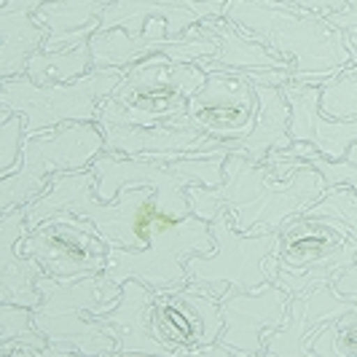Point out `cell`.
<instances>
[{"label": "cell", "mask_w": 357, "mask_h": 357, "mask_svg": "<svg viewBox=\"0 0 357 357\" xmlns=\"http://www.w3.org/2000/svg\"><path fill=\"white\" fill-rule=\"evenodd\" d=\"M151 298L153 287L145 285L143 280H126L121 285V298L100 322L119 341V355H161L169 352L161 347L153 331H151Z\"/></svg>", "instance_id": "20"}, {"label": "cell", "mask_w": 357, "mask_h": 357, "mask_svg": "<svg viewBox=\"0 0 357 357\" xmlns=\"http://www.w3.org/2000/svg\"><path fill=\"white\" fill-rule=\"evenodd\" d=\"M94 65H91V46L86 43H78L73 49L65 52H46L40 49L30 56L24 75L30 81H36L40 86H54V84H70L78 81L81 75H86Z\"/></svg>", "instance_id": "25"}, {"label": "cell", "mask_w": 357, "mask_h": 357, "mask_svg": "<svg viewBox=\"0 0 357 357\" xmlns=\"http://www.w3.org/2000/svg\"><path fill=\"white\" fill-rule=\"evenodd\" d=\"M280 264L336 277L341 268L357 264V239L333 215L301 213L280 229Z\"/></svg>", "instance_id": "12"}, {"label": "cell", "mask_w": 357, "mask_h": 357, "mask_svg": "<svg viewBox=\"0 0 357 357\" xmlns=\"http://www.w3.org/2000/svg\"><path fill=\"white\" fill-rule=\"evenodd\" d=\"M274 3L306 8V11H314V14H320V17H328V14H336V11L349 8V0H274Z\"/></svg>", "instance_id": "32"}, {"label": "cell", "mask_w": 357, "mask_h": 357, "mask_svg": "<svg viewBox=\"0 0 357 357\" xmlns=\"http://www.w3.org/2000/svg\"><path fill=\"white\" fill-rule=\"evenodd\" d=\"M89 46L94 68H124V70L153 54H167L175 62H202L218 52V43L204 30V24H194L185 36L175 38L169 36L164 19H153L143 33H126L124 27L97 30L89 38Z\"/></svg>", "instance_id": "11"}, {"label": "cell", "mask_w": 357, "mask_h": 357, "mask_svg": "<svg viewBox=\"0 0 357 357\" xmlns=\"http://www.w3.org/2000/svg\"><path fill=\"white\" fill-rule=\"evenodd\" d=\"M124 78V68H91L86 75L70 84L40 86L27 75L0 81V116H27V132L36 135L68 121L100 119V105Z\"/></svg>", "instance_id": "7"}, {"label": "cell", "mask_w": 357, "mask_h": 357, "mask_svg": "<svg viewBox=\"0 0 357 357\" xmlns=\"http://www.w3.org/2000/svg\"><path fill=\"white\" fill-rule=\"evenodd\" d=\"M223 19L248 30L271 54L293 62V81L320 86L352 62L341 30L314 11L274 0H226Z\"/></svg>", "instance_id": "2"}, {"label": "cell", "mask_w": 357, "mask_h": 357, "mask_svg": "<svg viewBox=\"0 0 357 357\" xmlns=\"http://www.w3.org/2000/svg\"><path fill=\"white\" fill-rule=\"evenodd\" d=\"M287 309H290V293L277 282H266L258 290L231 287L220 298L223 331L218 341L236 349L239 357L264 355L266 336L285 322Z\"/></svg>", "instance_id": "13"}, {"label": "cell", "mask_w": 357, "mask_h": 357, "mask_svg": "<svg viewBox=\"0 0 357 357\" xmlns=\"http://www.w3.org/2000/svg\"><path fill=\"white\" fill-rule=\"evenodd\" d=\"M105 151V135L94 121H68L27 135L22 167L0 178V213L27 207L49 188L54 175L89 169Z\"/></svg>", "instance_id": "5"}, {"label": "cell", "mask_w": 357, "mask_h": 357, "mask_svg": "<svg viewBox=\"0 0 357 357\" xmlns=\"http://www.w3.org/2000/svg\"><path fill=\"white\" fill-rule=\"evenodd\" d=\"M49 347L46 333L38 328L30 306L0 301V355L6 357H43Z\"/></svg>", "instance_id": "24"}, {"label": "cell", "mask_w": 357, "mask_h": 357, "mask_svg": "<svg viewBox=\"0 0 357 357\" xmlns=\"http://www.w3.org/2000/svg\"><path fill=\"white\" fill-rule=\"evenodd\" d=\"M194 357H239V352H236V349H231V347H226L223 341H213V344L199 347Z\"/></svg>", "instance_id": "34"}, {"label": "cell", "mask_w": 357, "mask_h": 357, "mask_svg": "<svg viewBox=\"0 0 357 357\" xmlns=\"http://www.w3.org/2000/svg\"><path fill=\"white\" fill-rule=\"evenodd\" d=\"M306 213L312 215H333L347 223V229L352 231V236L357 239V194L352 188L341 185V188H331L320 202H314Z\"/></svg>", "instance_id": "30"}, {"label": "cell", "mask_w": 357, "mask_h": 357, "mask_svg": "<svg viewBox=\"0 0 357 357\" xmlns=\"http://www.w3.org/2000/svg\"><path fill=\"white\" fill-rule=\"evenodd\" d=\"M325 194L328 185L312 164H304L290 178L280 180L264 161H252L245 153L226 156L220 185L188 188L194 215L213 223L220 210H229L236 231L242 234H280L290 218L306 213Z\"/></svg>", "instance_id": "1"}, {"label": "cell", "mask_w": 357, "mask_h": 357, "mask_svg": "<svg viewBox=\"0 0 357 357\" xmlns=\"http://www.w3.org/2000/svg\"><path fill=\"white\" fill-rule=\"evenodd\" d=\"M314 357H357V306L339 314L312 341Z\"/></svg>", "instance_id": "28"}, {"label": "cell", "mask_w": 357, "mask_h": 357, "mask_svg": "<svg viewBox=\"0 0 357 357\" xmlns=\"http://www.w3.org/2000/svg\"><path fill=\"white\" fill-rule=\"evenodd\" d=\"M258 86L248 75L213 70L207 73L202 89L188 100L185 116L197 129L218 143L231 145L236 153V145L250 137L252 126L258 121Z\"/></svg>", "instance_id": "10"}, {"label": "cell", "mask_w": 357, "mask_h": 357, "mask_svg": "<svg viewBox=\"0 0 357 357\" xmlns=\"http://www.w3.org/2000/svg\"><path fill=\"white\" fill-rule=\"evenodd\" d=\"M30 234L24 207L0 213V301L36 309L40 304L38 280L43 268L22 252V239Z\"/></svg>", "instance_id": "19"}, {"label": "cell", "mask_w": 357, "mask_h": 357, "mask_svg": "<svg viewBox=\"0 0 357 357\" xmlns=\"http://www.w3.org/2000/svg\"><path fill=\"white\" fill-rule=\"evenodd\" d=\"M105 135L107 153H119V156H143L153 161H172L183 156H194V153H210V151H223L234 153L231 145L218 143L210 135H204L202 129L188 121V116H183L178 121L169 124H153V126H100Z\"/></svg>", "instance_id": "15"}, {"label": "cell", "mask_w": 357, "mask_h": 357, "mask_svg": "<svg viewBox=\"0 0 357 357\" xmlns=\"http://www.w3.org/2000/svg\"><path fill=\"white\" fill-rule=\"evenodd\" d=\"M258 121L250 137L236 145V153L252 161H264L271 151H285L293 145L290 137V105L282 86H258Z\"/></svg>", "instance_id": "23"}, {"label": "cell", "mask_w": 357, "mask_h": 357, "mask_svg": "<svg viewBox=\"0 0 357 357\" xmlns=\"http://www.w3.org/2000/svg\"><path fill=\"white\" fill-rule=\"evenodd\" d=\"M46 0H3L0 3V81L24 75L30 56L46 46L52 30L36 19Z\"/></svg>", "instance_id": "21"}, {"label": "cell", "mask_w": 357, "mask_h": 357, "mask_svg": "<svg viewBox=\"0 0 357 357\" xmlns=\"http://www.w3.org/2000/svg\"><path fill=\"white\" fill-rule=\"evenodd\" d=\"M357 306L355 296L339 293L333 282H325L298 296H290L285 322L266 336L264 355L266 357H301L312 355V341L320 336V331L333 322L339 314Z\"/></svg>", "instance_id": "16"}, {"label": "cell", "mask_w": 357, "mask_h": 357, "mask_svg": "<svg viewBox=\"0 0 357 357\" xmlns=\"http://www.w3.org/2000/svg\"><path fill=\"white\" fill-rule=\"evenodd\" d=\"M213 250L185 261V271L197 290L220 301L231 287L258 290L266 282H277V268H280L277 231H236L229 210H220L213 218Z\"/></svg>", "instance_id": "6"}, {"label": "cell", "mask_w": 357, "mask_h": 357, "mask_svg": "<svg viewBox=\"0 0 357 357\" xmlns=\"http://www.w3.org/2000/svg\"><path fill=\"white\" fill-rule=\"evenodd\" d=\"M27 135H30L27 116H22V113L0 116V178L14 175L22 167Z\"/></svg>", "instance_id": "29"}, {"label": "cell", "mask_w": 357, "mask_h": 357, "mask_svg": "<svg viewBox=\"0 0 357 357\" xmlns=\"http://www.w3.org/2000/svg\"><path fill=\"white\" fill-rule=\"evenodd\" d=\"M285 153L287 156H296V159H304L306 164H312L322 175L328 191L347 185V188H352L357 194V143L349 145V151L341 159H325L320 151L309 143H293L290 148H285Z\"/></svg>", "instance_id": "26"}, {"label": "cell", "mask_w": 357, "mask_h": 357, "mask_svg": "<svg viewBox=\"0 0 357 357\" xmlns=\"http://www.w3.org/2000/svg\"><path fill=\"white\" fill-rule=\"evenodd\" d=\"M320 107L328 119L355 121L357 119V65H347L320 84Z\"/></svg>", "instance_id": "27"}, {"label": "cell", "mask_w": 357, "mask_h": 357, "mask_svg": "<svg viewBox=\"0 0 357 357\" xmlns=\"http://www.w3.org/2000/svg\"><path fill=\"white\" fill-rule=\"evenodd\" d=\"M202 24L218 43L215 56L197 62V65H202L204 73H242V75L250 78L255 86H285L287 81H293L296 65L282 59V56H277V54H271L258 38H252L239 24H234V22L223 17L207 19Z\"/></svg>", "instance_id": "14"}, {"label": "cell", "mask_w": 357, "mask_h": 357, "mask_svg": "<svg viewBox=\"0 0 357 357\" xmlns=\"http://www.w3.org/2000/svg\"><path fill=\"white\" fill-rule=\"evenodd\" d=\"M282 91L290 105L293 143L314 145L325 159H341L349 151V145L357 143V119L355 121L328 119L320 107V86L287 81Z\"/></svg>", "instance_id": "17"}, {"label": "cell", "mask_w": 357, "mask_h": 357, "mask_svg": "<svg viewBox=\"0 0 357 357\" xmlns=\"http://www.w3.org/2000/svg\"><path fill=\"white\" fill-rule=\"evenodd\" d=\"M151 331L169 357H194L199 347L220 339V301L185 287H159L151 298Z\"/></svg>", "instance_id": "9"}, {"label": "cell", "mask_w": 357, "mask_h": 357, "mask_svg": "<svg viewBox=\"0 0 357 357\" xmlns=\"http://www.w3.org/2000/svg\"><path fill=\"white\" fill-rule=\"evenodd\" d=\"M0 3H3V0H0Z\"/></svg>", "instance_id": "35"}, {"label": "cell", "mask_w": 357, "mask_h": 357, "mask_svg": "<svg viewBox=\"0 0 357 357\" xmlns=\"http://www.w3.org/2000/svg\"><path fill=\"white\" fill-rule=\"evenodd\" d=\"M328 22L341 30L344 36V43L349 49V56H352V65H357V0H349V8L344 11H336V14H328Z\"/></svg>", "instance_id": "31"}, {"label": "cell", "mask_w": 357, "mask_h": 357, "mask_svg": "<svg viewBox=\"0 0 357 357\" xmlns=\"http://www.w3.org/2000/svg\"><path fill=\"white\" fill-rule=\"evenodd\" d=\"M40 304L36 312L38 328L52 344H68L78 355L107 357L119 355V341L100 322L121 298V285L102 274H89L81 280H54L40 277Z\"/></svg>", "instance_id": "3"}, {"label": "cell", "mask_w": 357, "mask_h": 357, "mask_svg": "<svg viewBox=\"0 0 357 357\" xmlns=\"http://www.w3.org/2000/svg\"><path fill=\"white\" fill-rule=\"evenodd\" d=\"M116 0H46L36 11V19L52 30L46 52H65L86 43L102 27V11Z\"/></svg>", "instance_id": "22"}, {"label": "cell", "mask_w": 357, "mask_h": 357, "mask_svg": "<svg viewBox=\"0 0 357 357\" xmlns=\"http://www.w3.org/2000/svg\"><path fill=\"white\" fill-rule=\"evenodd\" d=\"M333 287L344 296H355L357 298V264L341 268L339 274L333 277Z\"/></svg>", "instance_id": "33"}, {"label": "cell", "mask_w": 357, "mask_h": 357, "mask_svg": "<svg viewBox=\"0 0 357 357\" xmlns=\"http://www.w3.org/2000/svg\"><path fill=\"white\" fill-rule=\"evenodd\" d=\"M226 0H116L102 11V27H124L126 33H143L153 19H164L169 36H185L194 24L223 17Z\"/></svg>", "instance_id": "18"}, {"label": "cell", "mask_w": 357, "mask_h": 357, "mask_svg": "<svg viewBox=\"0 0 357 357\" xmlns=\"http://www.w3.org/2000/svg\"><path fill=\"white\" fill-rule=\"evenodd\" d=\"M207 73L197 62H175L153 54L124 70L119 86L100 105V126H153L185 116L188 100L202 89Z\"/></svg>", "instance_id": "4"}, {"label": "cell", "mask_w": 357, "mask_h": 357, "mask_svg": "<svg viewBox=\"0 0 357 357\" xmlns=\"http://www.w3.org/2000/svg\"><path fill=\"white\" fill-rule=\"evenodd\" d=\"M22 252L38 261L46 277L81 280L105 271L110 245L91 220L75 213H59L30 229L22 239Z\"/></svg>", "instance_id": "8"}]
</instances>
